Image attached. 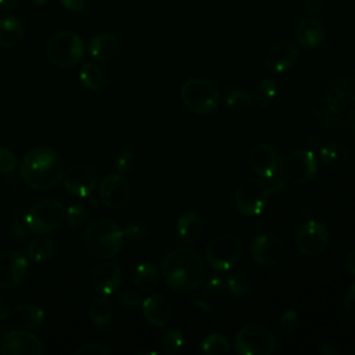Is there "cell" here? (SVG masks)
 Returning <instances> with one entry per match:
<instances>
[{
    "label": "cell",
    "instance_id": "17",
    "mask_svg": "<svg viewBox=\"0 0 355 355\" xmlns=\"http://www.w3.org/2000/svg\"><path fill=\"white\" fill-rule=\"evenodd\" d=\"M251 257L262 266L276 263L283 252V243L280 237L273 232H261L251 241Z\"/></svg>",
    "mask_w": 355,
    "mask_h": 355
},
{
    "label": "cell",
    "instance_id": "54",
    "mask_svg": "<svg viewBox=\"0 0 355 355\" xmlns=\"http://www.w3.org/2000/svg\"><path fill=\"white\" fill-rule=\"evenodd\" d=\"M32 3L36 7H42V6H46L49 3V0H32Z\"/></svg>",
    "mask_w": 355,
    "mask_h": 355
},
{
    "label": "cell",
    "instance_id": "18",
    "mask_svg": "<svg viewBox=\"0 0 355 355\" xmlns=\"http://www.w3.org/2000/svg\"><path fill=\"white\" fill-rule=\"evenodd\" d=\"M248 165L258 178L268 180L279 172L280 158L270 144L259 143L250 150Z\"/></svg>",
    "mask_w": 355,
    "mask_h": 355
},
{
    "label": "cell",
    "instance_id": "8",
    "mask_svg": "<svg viewBox=\"0 0 355 355\" xmlns=\"http://www.w3.org/2000/svg\"><path fill=\"white\" fill-rule=\"evenodd\" d=\"M233 345L240 355H269L276 347V338L266 326L250 323L237 331Z\"/></svg>",
    "mask_w": 355,
    "mask_h": 355
},
{
    "label": "cell",
    "instance_id": "9",
    "mask_svg": "<svg viewBox=\"0 0 355 355\" xmlns=\"http://www.w3.org/2000/svg\"><path fill=\"white\" fill-rule=\"evenodd\" d=\"M269 194L268 186L261 178H247L236 189L234 207L243 216L259 215L269 201Z\"/></svg>",
    "mask_w": 355,
    "mask_h": 355
},
{
    "label": "cell",
    "instance_id": "32",
    "mask_svg": "<svg viewBox=\"0 0 355 355\" xmlns=\"http://www.w3.org/2000/svg\"><path fill=\"white\" fill-rule=\"evenodd\" d=\"M29 227L26 223V209L22 205L12 208L11 220H10V236L15 241H22L29 234Z\"/></svg>",
    "mask_w": 355,
    "mask_h": 355
},
{
    "label": "cell",
    "instance_id": "52",
    "mask_svg": "<svg viewBox=\"0 0 355 355\" xmlns=\"http://www.w3.org/2000/svg\"><path fill=\"white\" fill-rule=\"evenodd\" d=\"M193 304H194L197 308H200L201 311H204V312H211V311H212V305H211L208 301H205V300L196 298V300H193Z\"/></svg>",
    "mask_w": 355,
    "mask_h": 355
},
{
    "label": "cell",
    "instance_id": "33",
    "mask_svg": "<svg viewBox=\"0 0 355 355\" xmlns=\"http://www.w3.org/2000/svg\"><path fill=\"white\" fill-rule=\"evenodd\" d=\"M251 103H252V96L245 89L234 87V89H230L223 96V104L229 110L236 111V112H241V111L247 110L251 105Z\"/></svg>",
    "mask_w": 355,
    "mask_h": 355
},
{
    "label": "cell",
    "instance_id": "16",
    "mask_svg": "<svg viewBox=\"0 0 355 355\" xmlns=\"http://www.w3.org/2000/svg\"><path fill=\"white\" fill-rule=\"evenodd\" d=\"M29 268L28 259L15 250L0 252V287L11 290L25 277Z\"/></svg>",
    "mask_w": 355,
    "mask_h": 355
},
{
    "label": "cell",
    "instance_id": "47",
    "mask_svg": "<svg viewBox=\"0 0 355 355\" xmlns=\"http://www.w3.org/2000/svg\"><path fill=\"white\" fill-rule=\"evenodd\" d=\"M266 186H268L269 193H272V194H279V193H282V191L286 190L287 182H286L283 178H275V176H272L270 179H268Z\"/></svg>",
    "mask_w": 355,
    "mask_h": 355
},
{
    "label": "cell",
    "instance_id": "36",
    "mask_svg": "<svg viewBox=\"0 0 355 355\" xmlns=\"http://www.w3.org/2000/svg\"><path fill=\"white\" fill-rule=\"evenodd\" d=\"M183 343L184 337L179 329H168L159 338V348L162 354H175L183 347Z\"/></svg>",
    "mask_w": 355,
    "mask_h": 355
},
{
    "label": "cell",
    "instance_id": "20",
    "mask_svg": "<svg viewBox=\"0 0 355 355\" xmlns=\"http://www.w3.org/2000/svg\"><path fill=\"white\" fill-rule=\"evenodd\" d=\"M141 312L144 319L157 327L165 326L173 315V306L164 294H151L141 301Z\"/></svg>",
    "mask_w": 355,
    "mask_h": 355
},
{
    "label": "cell",
    "instance_id": "50",
    "mask_svg": "<svg viewBox=\"0 0 355 355\" xmlns=\"http://www.w3.org/2000/svg\"><path fill=\"white\" fill-rule=\"evenodd\" d=\"M10 315V304L8 301L0 295V322L6 320Z\"/></svg>",
    "mask_w": 355,
    "mask_h": 355
},
{
    "label": "cell",
    "instance_id": "19",
    "mask_svg": "<svg viewBox=\"0 0 355 355\" xmlns=\"http://www.w3.org/2000/svg\"><path fill=\"white\" fill-rule=\"evenodd\" d=\"M122 283V270L118 263L110 262L108 259L98 263L90 273L92 288L101 295L114 294Z\"/></svg>",
    "mask_w": 355,
    "mask_h": 355
},
{
    "label": "cell",
    "instance_id": "6",
    "mask_svg": "<svg viewBox=\"0 0 355 355\" xmlns=\"http://www.w3.org/2000/svg\"><path fill=\"white\" fill-rule=\"evenodd\" d=\"M241 241L232 233L212 237L205 247V262L216 272L230 270L241 258Z\"/></svg>",
    "mask_w": 355,
    "mask_h": 355
},
{
    "label": "cell",
    "instance_id": "51",
    "mask_svg": "<svg viewBox=\"0 0 355 355\" xmlns=\"http://www.w3.org/2000/svg\"><path fill=\"white\" fill-rule=\"evenodd\" d=\"M320 352L323 354V355H336V354H338L340 352V349L336 347V344H333V343H323L322 345H320Z\"/></svg>",
    "mask_w": 355,
    "mask_h": 355
},
{
    "label": "cell",
    "instance_id": "27",
    "mask_svg": "<svg viewBox=\"0 0 355 355\" xmlns=\"http://www.w3.org/2000/svg\"><path fill=\"white\" fill-rule=\"evenodd\" d=\"M349 158H351V153L348 147L344 146L343 143L333 141L330 144H326L320 150V159L330 169H340L345 166Z\"/></svg>",
    "mask_w": 355,
    "mask_h": 355
},
{
    "label": "cell",
    "instance_id": "21",
    "mask_svg": "<svg viewBox=\"0 0 355 355\" xmlns=\"http://www.w3.org/2000/svg\"><path fill=\"white\" fill-rule=\"evenodd\" d=\"M297 42L306 49L319 47L326 37V28L323 22L316 17L301 18L294 29Z\"/></svg>",
    "mask_w": 355,
    "mask_h": 355
},
{
    "label": "cell",
    "instance_id": "23",
    "mask_svg": "<svg viewBox=\"0 0 355 355\" xmlns=\"http://www.w3.org/2000/svg\"><path fill=\"white\" fill-rule=\"evenodd\" d=\"M204 230V223L201 216L196 211H184L179 215L176 220V234L184 244L194 243L200 239Z\"/></svg>",
    "mask_w": 355,
    "mask_h": 355
},
{
    "label": "cell",
    "instance_id": "30",
    "mask_svg": "<svg viewBox=\"0 0 355 355\" xmlns=\"http://www.w3.org/2000/svg\"><path fill=\"white\" fill-rule=\"evenodd\" d=\"M78 78H79L80 85L86 90H90V92H97V90L103 89V86L105 83L104 72L100 69V67H97L96 64H92V62H86L80 67Z\"/></svg>",
    "mask_w": 355,
    "mask_h": 355
},
{
    "label": "cell",
    "instance_id": "24",
    "mask_svg": "<svg viewBox=\"0 0 355 355\" xmlns=\"http://www.w3.org/2000/svg\"><path fill=\"white\" fill-rule=\"evenodd\" d=\"M14 322L25 330H37L44 324V311L33 304H19L12 309Z\"/></svg>",
    "mask_w": 355,
    "mask_h": 355
},
{
    "label": "cell",
    "instance_id": "42",
    "mask_svg": "<svg viewBox=\"0 0 355 355\" xmlns=\"http://www.w3.org/2000/svg\"><path fill=\"white\" fill-rule=\"evenodd\" d=\"M119 304L126 308V309H136L140 304H141V297H140V293L139 290H135V288H126L123 290L119 297Z\"/></svg>",
    "mask_w": 355,
    "mask_h": 355
},
{
    "label": "cell",
    "instance_id": "39",
    "mask_svg": "<svg viewBox=\"0 0 355 355\" xmlns=\"http://www.w3.org/2000/svg\"><path fill=\"white\" fill-rule=\"evenodd\" d=\"M227 290L234 295H245L251 290V282L244 273H232L226 277Z\"/></svg>",
    "mask_w": 355,
    "mask_h": 355
},
{
    "label": "cell",
    "instance_id": "43",
    "mask_svg": "<svg viewBox=\"0 0 355 355\" xmlns=\"http://www.w3.org/2000/svg\"><path fill=\"white\" fill-rule=\"evenodd\" d=\"M75 355H108V349L96 341H89L82 344L73 351Z\"/></svg>",
    "mask_w": 355,
    "mask_h": 355
},
{
    "label": "cell",
    "instance_id": "5",
    "mask_svg": "<svg viewBox=\"0 0 355 355\" xmlns=\"http://www.w3.org/2000/svg\"><path fill=\"white\" fill-rule=\"evenodd\" d=\"M180 100L190 112L209 115L216 111L220 98L212 82L202 78H189L180 86Z\"/></svg>",
    "mask_w": 355,
    "mask_h": 355
},
{
    "label": "cell",
    "instance_id": "22",
    "mask_svg": "<svg viewBox=\"0 0 355 355\" xmlns=\"http://www.w3.org/2000/svg\"><path fill=\"white\" fill-rule=\"evenodd\" d=\"M121 50L119 39L110 32H100L89 42V54L93 60L107 62L114 60Z\"/></svg>",
    "mask_w": 355,
    "mask_h": 355
},
{
    "label": "cell",
    "instance_id": "3",
    "mask_svg": "<svg viewBox=\"0 0 355 355\" xmlns=\"http://www.w3.org/2000/svg\"><path fill=\"white\" fill-rule=\"evenodd\" d=\"M123 239L121 226L105 216L92 220L82 234V243L86 252L98 261H107L116 257L122 250Z\"/></svg>",
    "mask_w": 355,
    "mask_h": 355
},
{
    "label": "cell",
    "instance_id": "13",
    "mask_svg": "<svg viewBox=\"0 0 355 355\" xmlns=\"http://www.w3.org/2000/svg\"><path fill=\"white\" fill-rule=\"evenodd\" d=\"M130 196L132 186L122 173H108L100 180L98 198L105 207L119 209L129 202Z\"/></svg>",
    "mask_w": 355,
    "mask_h": 355
},
{
    "label": "cell",
    "instance_id": "34",
    "mask_svg": "<svg viewBox=\"0 0 355 355\" xmlns=\"http://www.w3.org/2000/svg\"><path fill=\"white\" fill-rule=\"evenodd\" d=\"M64 219L67 220V226L72 230H78V229L83 227L87 223V219H89L87 205L82 201L72 202L68 207Z\"/></svg>",
    "mask_w": 355,
    "mask_h": 355
},
{
    "label": "cell",
    "instance_id": "53",
    "mask_svg": "<svg viewBox=\"0 0 355 355\" xmlns=\"http://www.w3.org/2000/svg\"><path fill=\"white\" fill-rule=\"evenodd\" d=\"M19 0H0V7L3 10H14L18 6Z\"/></svg>",
    "mask_w": 355,
    "mask_h": 355
},
{
    "label": "cell",
    "instance_id": "14",
    "mask_svg": "<svg viewBox=\"0 0 355 355\" xmlns=\"http://www.w3.org/2000/svg\"><path fill=\"white\" fill-rule=\"evenodd\" d=\"M300 50L297 43L288 39L277 40L268 47L263 55L266 68L275 73H283L290 71L298 61Z\"/></svg>",
    "mask_w": 355,
    "mask_h": 355
},
{
    "label": "cell",
    "instance_id": "35",
    "mask_svg": "<svg viewBox=\"0 0 355 355\" xmlns=\"http://www.w3.org/2000/svg\"><path fill=\"white\" fill-rule=\"evenodd\" d=\"M201 351L209 355H225L230 352V343L225 336L211 333L201 341Z\"/></svg>",
    "mask_w": 355,
    "mask_h": 355
},
{
    "label": "cell",
    "instance_id": "55",
    "mask_svg": "<svg viewBox=\"0 0 355 355\" xmlns=\"http://www.w3.org/2000/svg\"><path fill=\"white\" fill-rule=\"evenodd\" d=\"M90 207H92V208H96V207H97L96 198H92V197H90V200H89V208H90Z\"/></svg>",
    "mask_w": 355,
    "mask_h": 355
},
{
    "label": "cell",
    "instance_id": "2",
    "mask_svg": "<svg viewBox=\"0 0 355 355\" xmlns=\"http://www.w3.org/2000/svg\"><path fill=\"white\" fill-rule=\"evenodd\" d=\"M161 272L172 290L191 291L205 280V261L194 248L179 247L164 257Z\"/></svg>",
    "mask_w": 355,
    "mask_h": 355
},
{
    "label": "cell",
    "instance_id": "45",
    "mask_svg": "<svg viewBox=\"0 0 355 355\" xmlns=\"http://www.w3.org/2000/svg\"><path fill=\"white\" fill-rule=\"evenodd\" d=\"M298 320V313L295 309H287L279 319V326L283 330H290L295 326Z\"/></svg>",
    "mask_w": 355,
    "mask_h": 355
},
{
    "label": "cell",
    "instance_id": "15",
    "mask_svg": "<svg viewBox=\"0 0 355 355\" xmlns=\"http://www.w3.org/2000/svg\"><path fill=\"white\" fill-rule=\"evenodd\" d=\"M42 352L40 338L25 329L10 330L0 344V354L3 355H40Z\"/></svg>",
    "mask_w": 355,
    "mask_h": 355
},
{
    "label": "cell",
    "instance_id": "29",
    "mask_svg": "<svg viewBox=\"0 0 355 355\" xmlns=\"http://www.w3.org/2000/svg\"><path fill=\"white\" fill-rule=\"evenodd\" d=\"M28 257L31 261L35 262H44L50 259L55 252V241L46 234H39L33 239L26 248Z\"/></svg>",
    "mask_w": 355,
    "mask_h": 355
},
{
    "label": "cell",
    "instance_id": "37",
    "mask_svg": "<svg viewBox=\"0 0 355 355\" xmlns=\"http://www.w3.org/2000/svg\"><path fill=\"white\" fill-rule=\"evenodd\" d=\"M123 237L129 241H140L143 240L148 233V225L139 218H135L129 220L125 227L122 229Z\"/></svg>",
    "mask_w": 355,
    "mask_h": 355
},
{
    "label": "cell",
    "instance_id": "26",
    "mask_svg": "<svg viewBox=\"0 0 355 355\" xmlns=\"http://www.w3.org/2000/svg\"><path fill=\"white\" fill-rule=\"evenodd\" d=\"M133 284L139 291H153L159 280V273L158 269L154 263L151 262H141L136 266L133 276H132Z\"/></svg>",
    "mask_w": 355,
    "mask_h": 355
},
{
    "label": "cell",
    "instance_id": "48",
    "mask_svg": "<svg viewBox=\"0 0 355 355\" xmlns=\"http://www.w3.org/2000/svg\"><path fill=\"white\" fill-rule=\"evenodd\" d=\"M326 3L327 0H302L304 8L311 14H316L322 11L326 7Z\"/></svg>",
    "mask_w": 355,
    "mask_h": 355
},
{
    "label": "cell",
    "instance_id": "28",
    "mask_svg": "<svg viewBox=\"0 0 355 355\" xmlns=\"http://www.w3.org/2000/svg\"><path fill=\"white\" fill-rule=\"evenodd\" d=\"M89 320L96 327H105L111 323L114 316V306L111 301L105 297H98L93 300L89 306Z\"/></svg>",
    "mask_w": 355,
    "mask_h": 355
},
{
    "label": "cell",
    "instance_id": "7",
    "mask_svg": "<svg viewBox=\"0 0 355 355\" xmlns=\"http://www.w3.org/2000/svg\"><path fill=\"white\" fill-rule=\"evenodd\" d=\"M65 218L64 204L55 198H44L26 211V223L35 234H49L60 227Z\"/></svg>",
    "mask_w": 355,
    "mask_h": 355
},
{
    "label": "cell",
    "instance_id": "11",
    "mask_svg": "<svg viewBox=\"0 0 355 355\" xmlns=\"http://www.w3.org/2000/svg\"><path fill=\"white\" fill-rule=\"evenodd\" d=\"M62 182L71 196L86 198L97 186V171L87 162H76L64 171Z\"/></svg>",
    "mask_w": 355,
    "mask_h": 355
},
{
    "label": "cell",
    "instance_id": "12",
    "mask_svg": "<svg viewBox=\"0 0 355 355\" xmlns=\"http://www.w3.org/2000/svg\"><path fill=\"white\" fill-rule=\"evenodd\" d=\"M329 243V230L326 225L316 219L305 220L297 230L295 244L306 257H316L324 251Z\"/></svg>",
    "mask_w": 355,
    "mask_h": 355
},
{
    "label": "cell",
    "instance_id": "44",
    "mask_svg": "<svg viewBox=\"0 0 355 355\" xmlns=\"http://www.w3.org/2000/svg\"><path fill=\"white\" fill-rule=\"evenodd\" d=\"M344 311H345V315L352 322H355V283L349 286V288L344 295Z\"/></svg>",
    "mask_w": 355,
    "mask_h": 355
},
{
    "label": "cell",
    "instance_id": "38",
    "mask_svg": "<svg viewBox=\"0 0 355 355\" xmlns=\"http://www.w3.org/2000/svg\"><path fill=\"white\" fill-rule=\"evenodd\" d=\"M204 291L212 300H218V298L223 297L225 293L227 291V280H226V277L222 276V275H212V276H209L205 280Z\"/></svg>",
    "mask_w": 355,
    "mask_h": 355
},
{
    "label": "cell",
    "instance_id": "10",
    "mask_svg": "<svg viewBox=\"0 0 355 355\" xmlns=\"http://www.w3.org/2000/svg\"><path fill=\"white\" fill-rule=\"evenodd\" d=\"M279 171L287 183L305 184L318 173L316 155L312 151L302 148L290 151L283 161H280Z\"/></svg>",
    "mask_w": 355,
    "mask_h": 355
},
{
    "label": "cell",
    "instance_id": "1",
    "mask_svg": "<svg viewBox=\"0 0 355 355\" xmlns=\"http://www.w3.org/2000/svg\"><path fill=\"white\" fill-rule=\"evenodd\" d=\"M64 161L58 151L39 146L25 153L19 165V173L25 184L36 191L55 189L64 176Z\"/></svg>",
    "mask_w": 355,
    "mask_h": 355
},
{
    "label": "cell",
    "instance_id": "31",
    "mask_svg": "<svg viewBox=\"0 0 355 355\" xmlns=\"http://www.w3.org/2000/svg\"><path fill=\"white\" fill-rule=\"evenodd\" d=\"M276 93H277V85L275 79L265 76L257 83L254 89V100L259 107L265 108L273 103Z\"/></svg>",
    "mask_w": 355,
    "mask_h": 355
},
{
    "label": "cell",
    "instance_id": "25",
    "mask_svg": "<svg viewBox=\"0 0 355 355\" xmlns=\"http://www.w3.org/2000/svg\"><path fill=\"white\" fill-rule=\"evenodd\" d=\"M24 37V24L15 15H4L0 18V47L12 49Z\"/></svg>",
    "mask_w": 355,
    "mask_h": 355
},
{
    "label": "cell",
    "instance_id": "49",
    "mask_svg": "<svg viewBox=\"0 0 355 355\" xmlns=\"http://www.w3.org/2000/svg\"><path fill=\"white\" fill-rule=\"evenodd\" d=\"M345 268L355 277V250H351L345 257Z\"/></svg>",
    "mask_w": 355,
    "mask_h": 355
},
{
    "label": "cell",
    "instance_id": "4",
    "mask_svg": "<svg viewBox=\"0 0 355 355\" xmlns=\"http://www.w3.org/2000/svg\"><path fill=\"white\" fill-rule=\"evenodd\" d=\"M85 50V42L76 32L60 31L47 40L44 54L53 65L71 68L82 61Z\"/></svg>",
    "mask_w": 355,
    "mask_h": 355
},
{
    "label": "cell",
    "instance_id": "41",
    "mask_svg": "<svg viewBox=\"0 0 355 355\" xmlns=\"http://www.w3.org/2000/svg\"><path fill=\"white\" fill-rule=\"evenodd\" d=\"M17 166V157L15 154L7 148L0 146V173L7 175L11 173Z\"/></svg>",
    "mask_w": 355,
    "mask_h": 355
},
{
    "label": "cell",
    "instance_id": "56",
    "mask_svg": "<svg viewBox=\"0 0 355 355\" xmlns=\"http://www.w3.org/2000/svg\"><path fill=\"white\" fill-rule=\"evenodd\" d=\"M354 354H355V344H354Z\"/></svg>",
    "mask_w": 355,
    "mask_h": 355
},
{
    "label": "cell",
    "instance_id": "40",
    "mask_svg": "<svg viewBox=\"0 0 355 355\" xmlns=\"http://www.w3.org/2000/svg\"><path fill=\"white\" fill-rule=\"evenodd\" d=\"M115 168L119 173H128L133 169L135 164H136V155L132 150H122L118 153V155L115 157Z\"/></svg>",
    "mask_w": 355,
    "mask_h": 355
},
{
    "label": "cell",
    "instance_id": "46",
    "mask_svg": "<svg viewBox=\"0 0 355 355\" xmlns=\"http://www.w3.org/2000/svg\"><path fill=\"white\" fill-rule=\"evenodd\" d=\"M60 4L64 10L71 12H80L86 8L87 0H60Z\"/></svg>",
    "mask_w": 355,
    "mask_h": 355
}]
</instances>
